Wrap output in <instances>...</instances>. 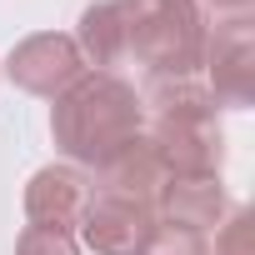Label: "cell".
<instances>
[{
    "label": "cell",
    "instance_id": "14",
    "mask_svg": "<svg viewBox=\"0 0 255 255\" xmlns=\"http://www.w3.org/2000/svg\"><path fill=\"white\" fill-rule=\"evenodd\" d=\"M195 5L210 10V15H220V20H235V15H250L255 0H195Z\"/></svg>",
    "mask_w": 255,
    "mask_h": 255
},
{
    "label": "cell",
    "instance_id": "13",
    "mask_svg": "<svg viewBox=\"0 0 255 255\" xmlns=\"http://www.w3.org/2000/svg\"><path fill=\"white\" fill-rule=\"evenodd\" d=\"M140 255H210V245H205V235H195V230L155 225V235L145 240V250H140Z\"/></svg>",
    "mask_w": 255,
    "mask_h": 255
},
{
    "label": "cell",
    "instance_id": "1",
    "mask_svg": "<svg viewBox=\"0 0 255 255\" xmlns=\"http://www.w3.org/2000/svg\"><path fill=\"white\" fill-rule=\"evenodd\" d=\"M50 135L55 150L70 165H105L115 150H125L135 135H145V105L135 85L115 70H85L70 90L55 95L50 110Z\"/></svg>",
    "mask_w": 255,
    "mask_h": 255
},
{
    "label": "cell",
    "instance_id": "11",
    "mask_svg": "<svg viewBox=\"0 0 255 255\" xmlns=\"http://www.w3.org/2000/svg\"><path fill=\"white\" fill-rule=\"evenodd\" d=\"M15 255H80L75 230H55V225H25L15 240Z\"/></svg>",
    "mask_w": 255,
    "mask_h": 255
},
{
    "label": "cell",
    "instance_id": "2",
    "mask_svg": "<svg viewBox=\"0 0 255 255\" xmlns=\"http://www.w3.org/2000/svg\"><path fill=\"white\" fill-rule=\"evenodd\" d=\"M150 150L160 155L170 180H205L225 165V130H220V100L200 80H150Z\"/></svg>",
    "mask_w": 255,
    "mask_h": 255
},
{
    "label": "cell",
    "instance_id": "5",
    "mask_svg": "<svg viewBox=\"0 0 255 255\" xmlns=\"http://www.w3.org/2000/svg\"><path fill=\"white\" fill-rule=\"evenodd\" d=\"M5 75H10L15 90L55 100L60 90H70L85 75V60H80V50H75V40L65 30H40V35H25L20 45H10Z\"/></svg>",
    "mask_w": 255,
    "mask_h": 255
},
{
    "label": "cell",
    "instance_id": "7",
    "mask_svg": "<svg viewBox=\"0 0 255 255\" xmlns=\"http://www.w3.org/2000/svg\"><path fill=\"white\" fill-rule=\"evenodd\" d=\"M90 205V180L80 165H40L25 185V215L30 225H55V230H75L80 215Z\"/></svg>",
    "mask_w": 255,
    "mask_h": 255
},
{
    "label": "cell",
    "instance_id": "10",
    "mask_svg": "<svg viewBox=\"0 0 255 255\" xmlns=\"http://www.w3.org/2000/svg\"><path fill=\"white\" fill-rule=\"evenodd\" d=\"M70 40H75L85 70H115V65H125V25H120V5H115V0H95V5H85Z\"/></svg>",
    "mask_w": 255,
    "mask_h": 255
},
{
    "label": "cell",
    "instance_id": "9",
    "mask_svg": "<svg viewBox=\"0 0 255 255\" xmlns=\"http://www.w3.org/2000/svg\"><path fill=\"white\" fill-rule=\"evenodd\" d=\"M165 180L170 175H165V165H160V155L150 150L145 135H135L125 150H115L105 165H95V190L130 195V200H145V205H155V195H160Z\"/></svg>",
    "mask_w": 255,
    "mask_h": 255
},
{
    "label": "cell",
    "instance_id": "3",
    "mask_svg": "<svg viewBox=\"0 0 255 255\" xmlns=\"http://www.w3.org/2000/svg\"><path fill=\"white\" fill-rule=\"evenodd\" d=\"M125 25V60L150 80H195L205 55V10L195 0H115Z\"/></svg>",
    "mask_w": 255,
    "mask_h": 255
},
{
    "label": "cell",
    "instance_id": "4",
    "mask_svg": "<svg viewBox=\"0 0 255 255\" xmlns=\"http://www.w3.org/2000/svg\"><path fill=\"white\" fill-rule=\"evenodd\" d=\"M200 70H205L200 85L220 105H230V110L255 105V20L235 15V20H220L215 30H205Z\"/></svg>",
    "mask_w": 255,
    "mask_h": 255
},
{
    "label": "cell",
    "instance_id": "12",
    "mask_svg": "<svg viewBox=\"0 0 255 255\" xmlns=\"http://www.w3.org/2000/svg\"><path fill=\"white\" fill-rule=\"evenodd\" d=\"M215 255H255V215L245 205H230L215 235Z\"/></svg>",
    "mask_w": 255,
    "mask_h": 255
},
{
    "label": "cell",
    "instance_id": "8",
    "mask_svg": "<svg viewBox=\"0 0 255 255\" xmlns=\"http://www.w3.org/2000/svg\"><path fill=\"white\" fill-rule=\"evenodd\" d=\"M230 215V195L220 185V175L205 180H165L155 195V225H175V230H215Z\"/></svg>",
    "mask_w": 255,
    "mask_h": 255
},
{
    "label": "cell",
    "instance_id": "6",
    "mask_svg": "<svg viewBox=\"0 0 255 255\" xmlns=\"http://www.w3.org/2000/svg\"><path fill=\"white\" fill-rule=\"evenodd\" d=\"M150 235H155V205L110 195V190H90V205L80 215V240L95 255H140Z\"/></svg>",
    "mask_w": 255,
    "mask_h": 255
}]
</instances>
